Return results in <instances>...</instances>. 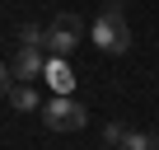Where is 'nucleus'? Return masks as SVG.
Masks as SVG:
<instances>
[{
	"instance_id": "nucleus-1",
	"label": "nucleus",
	"mask_w": 159,
	"mask_h": 150,
	"mask_svg": "<svg viewBox=\"0 0 159 150\" xmlns=\"http://www.w3.org/2000/svg\"><path fill=\"white\" fill-rule=\"evenodd\" d=\"M89 38H94V42H98V52H108V56H122V52L131 47V24H126V14H122L117 0L98 10V19H94Z\"/></svg>"
},
{
	"instance_id": "nucleus-2",
	"label": "nucleus",
	"mask_w": 159,
	"mask_h": 150,
	"mask_svg": "<svg viewBox=\"0 0 159 150\" xmlns=\"http://www.w3.org/2000/svg\"><path fill=\"white\" fill-rule=\"evenodd\" d=\"M42 122L52 127V131H80L89 122V113H84V103L80 99H70V94H56L47 108H42Z\"/></svg>"
},
{
	"instance_id": "nucleus-3",
	"label": "nucleus",
	"mask_w": 159,
	"mask_h": 150,
	"mask_svg": "<svg viewBox=\"0 0 159 150\" xmlns=\"http://www.w3.org/2000/svg\"><path fill=\"white\" fill-rule=\"evenodd\" d=\"M42 42H47V56H61V61H66V56L80 47V19H75V14H56V19L47 24Z\"/></svg>"
},
{
	"instance_id": "nucleus-4",
	"label": "nucleus",
	"mask_w": 159,
	"mask_h": 150,
	"mask_svg": "<svg viewBox=\"0 0 159 150\" xmlns=\"http://www.w3.org/2000/svg\"><path fill=\"white\" fill-rule=\"evenodd\" d=\"M47 61H52V56H47L42 47L19 42V56H14V66H10V70H14V80H24V85H28V80H38V75L47 70Z\"/></svg>"
},
{
	"instance_id": "nucleus-5",
	"label": "nucleus",
	"mask_w": 159,
	"mask_h": 150,
	"mask_svg": "<svg viewBox=\"0 0 159 150\" xmlns=\"http://www.w3.org/2000/svg\"><path fill=\"white\" fill-rule=\"evenodd\" d=\"M42 75H47V85H52V89H56V94H70V89H75V70H70V66H66V61H61V56H52V61H47V70H42Z\"/></svg>"
},
{
	"instance_id": "nucleus-6",
	"label": "nucleus",
	"mask_w": 159,
	"mask_h": 150,
	"mask_svg": "<svg viewBox=\"0 0 159 150\" xmlns=\"http://www.w3.org/2000/svg\"><path fill=\"white\" fill-rule=\"evenodd\" d=\"M10 103H14L19 113H33L42 99H38V89H33V85H24V80H19V85H10Z\"/></svg>"
},
{
	"instance_id": "nucleus-7",
	"label": "nucleus",
	"mask_w": 159,
	"mask_h": 150,
	"mask_svg": "<svg viewBox=\"0 0 159 150\" xmlns=\"http://www.w3.org/2000/svg\"><path fill=\"white\" fill-rule=\"evenodd\" d=\"M117 150H159V141H154L150 131H126V136L117 141Z\"/></svg>"
},
{
	"instance_id": "nucleus-8",
	"label": "nucleus",
	"mask_w": 159,
	"mask_h": 150,
	"mask_svg": "<svg viewBox=\"0 0 159 150\" xmlns=\"http://www.w3.org/2000/svg\"><path fill=\"white\" fill-rule=\"evenodd\" d=\"M19 42H28V47H42V28H38V24H24V28H19Z\"/></svg>"
},
{
	"instance_id": "nucleus-9",
	"label": "nucleus",
	"mask_w": 159,
	"mask_h": 150,
	"mask_svg": "<svg viewBox=\"0 0 159 150\" xmlns=\"http://www.w3.org/2000/svg\"><path fill=\"white\" fill-rule=\"evenodd\" d=\"M122 136H126V127H122V122H108V127H103V141H108V145H117Z\"/></svg>"
},
{
	"instance_id": "nucleus-10",
	"label": "nucleus",
	"mask_w": 159,
	"mask_h": 150,
	"mask_svg": "<svg viewBox=\"0 0 159 150\" xmlns=\"http://www.w3.org/2000/svg\"><path fill=\"white\" fill-rule=\"evenodd\" d=\"M10 85H14V70H10L5 61H0V99H5V94H10Z\"/></svg>"
}]
</instances>
